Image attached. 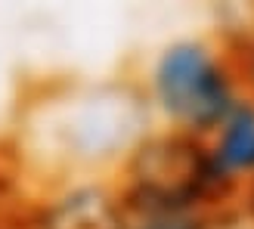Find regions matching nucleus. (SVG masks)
<instances>
[{
    "label": "nucleus",
    "mask_w": 254,
    "mask_h": 229,
    "mask_svg": "<svg viewBox=\"0 0 254 229\" xmlns=\"http://www.w3.org/2000/svg\"><path fill=\"white\" fill-rule=\"evenodd\" d=\"M115 229H223L239 195L214 173L201 139L152 130L112 180Z\"/></svg>",
    "instance_id": "obj_2"
},
{
    "label": "nucleus",
    "mask_w": 254,
    "mask_h": 229,
    "mask_svg": "<svg viewBox=\"0 0 254 229\" xmlns=\"http://www.w3.org/2000/svg\"><path fill=\"white\" fill-rule=\"evenodd\" d=\"M155 130L136 87H68L31 106L22 130L25 155L59 180H99V171L121 164Z\"/></svg>",
    "instance_id": "obj_1"
},
{
    "label": "nucleus",
    "mask_w": 254,
    "mask_h": 229,
    "mask_svg": "<svg viewBox=\"0 0 254 229\" xmlns=\"http://www.w3.org/2000/svg\"><path fill=\"white\" fill-rule=\"evenodd\" d=\"M158 130L205 139L245 93L230 44L211 37H174L152 53L136 84Z\"/></svg>",
    "instance_id": "obj_3"
},
{
    "label": "nucleus",
    "mask_w": 254,
    "mask_h": 229,
    "mask_svg": "<svg viewBox=\"0 0 254 229\" xmlns=\"http://www.w3.org/2000/svg\"><path fill=\"white\" fill-rule=\"evenodd\" d=\"M28 229H115L112 180L47 183L37 198L25 201Z\"/></svg>",
    "instance_id": "obj_4"
},
{
    "label": "nucleus",
    "mask_w": 254,
    "mask_h": 229,
    "mask_svg": "<svg viewBox=\"0 0 254 229\" xmlns=\"http://www.w3.org/2000/svg\"><path fill=\"white\" fill-rule=\"evenodd\" d=\"M245 211H248V217L254 220V189H248V192H245Z\"/></svg>",
    "instance_id": "obj_7"
},
{
    "label": "nucleus",
    "mask_w": 254,
    "mask_h": 229,
    "mask_svg": "<svg viewBox=\"0 0 254 229\" xmlns=\"http://www.w3.org/2000/svg\"><path fill=\"white\" fill-rule=\"evenodd\" d=\"M233 47V56H236V65H239V78L245 84V93L254 99V25L242 31Z\"/></svg>",
    "instance_id": "obj_6"
},
{
    "label": "nucleus",
    "mask_w": 254,
    "mask_h": 229,
    "mask_svg": "<svg viewBox=\"0 0 254 229\" xmlns=\"http://www.w3.org/2000/svg\"><path fill=\"white\" fill-rule=\"evenodd\" d=\"M201 146L223 186L245 198L248 189H254V99L245 96L201 139Z\"/></svg>",
    "instance_id": "obj_5"
},
{
    "label": "nucleus",
    "mask_w": 254,
    "mask_h": 229,
    "mask_svg": "<svg viewBox=\"0 0 254 229\" xmlns=\"http://www.w3.org/2000/svg\"><path fill=\"white\" fill-rule=\"evenodd\" d=\"M0 195H3V189H0Z\"/></svg>",
    "instance_id": "obj_8"
}]
</instances>
